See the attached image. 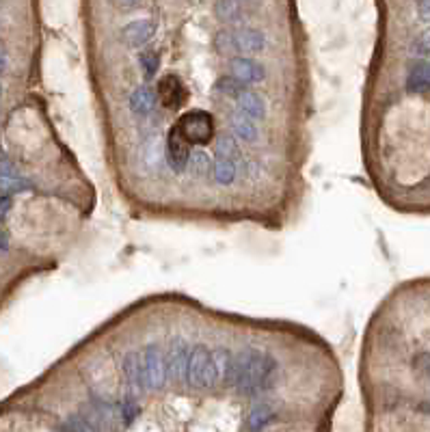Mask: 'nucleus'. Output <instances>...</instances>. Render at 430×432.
<instances>
[{
    "mask_svg": "<svg viewBox=\"0 0 430 432\" xmlns=\"http://www.w3.org/2000/svg\"><path fill=\"white\" fill-rule=\"evenodd\" d=\"M279 363L264 350L245 348L232 363V372L225 385L236 387L240 395L258 398L275 385Z\"/></svg>",
    "mask_w": 430,
    "mask_h": 432,
    "instance_id": "f257e3e1",
    "label": "nucleus"
},
{
    "mask_svg": "<svg viewBox=\"0 0 430 432\" xmlns=\"http://www.w3.org/2000/svg\"><path fill=\"white\" fill-rule=\"evenodd\" d=\"M180 132L190 145H208L214 136V117L205 110H188L178 121Z\"/></svg>",
    "mask_w": 430,
    "mask_h": 432,
    "instance_id": "f03ea898",
    "label": "nucleus"
},
{
    "mask_svg": "<svg viewBox=\"0 0 430 432\" xmlns=\"http://www.w3.org/2000/svg\"><path fill=\"white\" fill-rule=\"evenodd\" d=\"M156 95H158V102H161L165 108L169 110H178L186 104L188 100V91L184 87L182 80L175 76V74H167L158 80V87H156Z\"/></svg>",
    "mask_w": 430,
    "mask_h": 432,
    "instance_id": "7ed1b4c3",
    "label": "nucleus"
},
{
    "mask_svg": "<svg viewBox=\"0 0 430 432\" xmlns=\"http://www.w3.org/2000/svg\"><path fill=\"white\" fill-rule=\"evenodd\" d=\"M165 154H167V163L173 171L182 173L188 167L190 160V143L184 138V134L180 132L178 123H175L169 134H167V145H165Z\"/></svg>",
    "mask_w": 430,
    "mask_h": 432,
    "instance_id": "20e7f679",
    "label": "nucleus"
},
{
    "mask_svg": "<svg viewBox=\"0 0 430 432\" xmlns=\"http://www.w3.org/2000/svg\"><path fill=\"white\" fill-rule=\"evenodd\" d=\"M143 361H145V376H147V387L150 389H158L165 385L167 378V359L163 357V353L158 350V346H147L145 355H143Z\"/></svg>",
    "mask_w": 430,
    "mask_h": 432,
    "instance_id": "39448f33",
    "label": "nucleus"
},
{
    "mask_svg": "<svg viewBox=\"0 0 430 432\" xmlns=\"http://www.w3.org/2000/svg\"><path fill=\"white\" fill-rule=\"evenodd\" d=\"M188 344L182 338H175L169 348V357H167V372L175 382L186 380V367H188Z\"/></svg>",
    "mask_w": 430,
    "mask_h": 432,
    "instance_id": "423d86ee",
    "label": "nucleus"
},
{
    "mask_svg": "<svg viewBox=\"0 0 430 432\" xmlns=\"http://www.w3.org/2000/svg\"><path fill=\"white\" fill-rule=\"evenodd\" d=\"M229 70H232V76H236L245 85H258L266 78V70L260 63L247 56H234L229 61Z\"/></svg>",
    "mask_w": 430,
    "mask_h": 432,
    "instance_id": "0eeeda50",
    "label": "nucleus"
},
{
    "mask_svg": "<svg viewBox=\"0 0 430 432\" xmlns=\"http://www.w3.org/2000/svg\"><path fill=\"white\" fill-rule=\"evenodd\" d=\"M212 353L205 346H195L193 353L188 355V367H186V380L193 387H203V376H205V367H208Z\"/></svg>",
    "mask_w": 430,
    "mask_h": 432,
    "instance_id": "6e6552de",
    "label": "nucleus"
},
{
    "mask_svg": "<svg viewBox=\"0 0 430 432\" xmlns=\"http://www.w3.org/2000/svg\"><path fill=\"white\" fill-rule=\"evenodd\" d=\"M156 35V22L154 20H134L130 24H125L121 30V37L128 45H143L147 43Z\"/></svg>",
    "mask_w": 430,
    "mask_h": 432,
    "instance_id": "1a4fd4ad",
    "label": "nucleus"
},
{
    "mask_svg": "<svg viewBox=\"0 0 430 432\" xmlns=\"http://www.w3.org/2000/svg\"><path fill=\"white\" fill-rule=\"evenodd\" d=\"M123 372H125V378H128L130 387L134 391H143L147 387V376H145V361L141 359L139 353L130 350L128 355L123 357Z\"/></svg>",
    "mask_w": 430,
    "mask_h": 432,
    "instance_id": "9d476101",
    "label": "nucleus"
},
{
    "mask_svg": "<svg viewBox=\"0 0 430 432\" xmlns=\"http://www.w3.org/2000/svg\"><path fill=\"white\" fill-rule=\"evenodd\" d=\"M236 52H260L266 45V37L256 28H245L240 33L234 35Z\"/></svg>",
    "mask_w": 430,
    "mask_h": 432,
    "instance_id": "9b49d317",
    "label": "nucleus"
},
{
    "mask_svg": "<svg viewBox=\"0 0 430 432\" xmlns=\"http://www.w3.org/2000/svg\"><path fill=\"white\" fill-rule=\"evenodd\" d=\"M156 100H158V95L154 89L150 87H139L134 89V93L130 95V108H132V113L136 115H147L154 110L156 106Z\"/></svg>",
    "mask_w": 430,
    "mask_h": 432,
    "instance_id": "f8f14e48",
    "label": "nucleus"
},
{
    "mask_svg": "<svg viewBox=\"0 0 430 432\" xmlns=\"http://www.w3.org/2000/svg\"><path fill=\"white\" fill-rule=\"evenodd\" d=\"M236 100H238V106H240V110L245 115H249L253 119H264L266 117V104L258 93L243 91Z\"/></svg>",
    "mask_w": 430,
    "mask_h": 432,
    "instance_id": "ddd939ff",
    "label": "nucleus"
},
{
    "mask_svg": "<svg viewBox=\"0 0 430 432\" xmlns=\"http://www.w3.org/2000/svg\"><path fill=\"white\" fill-rule=\"evenodd\" d=\"M232 130L240 141H247V143L258 141V127H256V123H253V117L245 115L243 110L232 115Z\"/></svg>",
    "mask_w": 430,
    "mask_h": 432,
    "instance_id": "4468645a",
    "label": "nucleus"
},
{
    "mask_svg": "<svg viewBox=\"0 0 430 432\" xmlns=\"http://www.w3.org/2000/svg\"><path fill=\"white\" fill-rule=\"evenodd\" d=\"M273 418H275L273 407L266 404V402H262V404H258L256 409H253V411L249 413L245 428H247V430H262V428H266L270 422H273Z\"/></svg>",
    "mask_w": 430,
    "mask_h": 432,
    "instance_id": "2eb2a0df",
    "label": "nucleus"
},
{
    "mask_svg": "<svg viewBox=\"0 0 430 432\" xmlns=\"http://www.w3.org/2000/svg\"><path fill=\"white\" fill-rule=\"evenodd\" d=\"M33 188L28 180H24L22 175L15 173H0V193L5 195H15V193H26V190Z\"/></svg>",
    "mask_w": 430,
    "mask_h": 432,
    "instance_id": "dca6fc26",
    "label": "nucleus"
},
{
    "mask_svg": "<svg viewBox=\"0 0 430 432\" xmlns=\"http://www.w3.org/2000/svg\"><path fill=\"white\" fill-rule=\"evenodd\" d=\"M214 180L223 186H227L236 180V160L216 156L214 160Z\"/></svg>",
    "mask_w": 430,
    "mask_h": 432,
    "instance_id": "f3484780",
    "label": "nucleus"
},
{
    "mask_svg": "<svg viewBox=\"0 0 430 432\" xmlns=\"http://www.w3.org/2000/svg\"><path fill=\"white\" fill-rule=\"evenodd\" d=\"M214 89L221 95H227V98H238V95L245 91V83H240L236 76H223V78L216 80Z\"/></svg>",
    "mask_w": 430,
    "mask_h": 432,
    "instance_id": "a211bd4d",
    "label": "nucleus"
},
{
    "mask_svg": "<svg viewBox=\"0 0 430 432\" xmlns=\"http://www.w3.org/2000/svg\"><path fill=\"white\" fill-rule=\"evenodd\" d=\"M216 156H223V158H232V160H238L240 158V150H238V143L234 136H221L216 141Z\"/></svg>",
    "mask_w": 430,
    "mask_h": 432,
    "instance_id": "6ab92c4d",
    "label": "nucleus"
},
{
    "mask_svg": "<svg viewBox=\"0 0 430 432\" xmlns=\"http://www.w3.org/2000/svg\"><path fill=\"white\" fill-rule=\"evenodd\" d=\"M100 428L98 424H93L85 415H70V418L59 426V430H95Z\"/></svg>",
    "mask_w": 430,
    "mask_h": 432,
    "instance_id": "aec40b11",
    "label": "nucleus"
},
{
    "mask_svg": "<svg viewBox=\"0 0 430 432\" xmlns=\"http://www.w3.org/2000/svg\"><path fill=\"white\" fill-rule=\"evenodd\" d=\"M143 158H145L147 165H156L158 160L163 158V145H161V138L152 136L145 145H143Z\"/></svg>",
    "mask_w": 430,
    "mask_h": 432,
    "instance_id": "412c9836",
    "label": "nucleus"
},
{
    "mask_svg": "<svg viewBox=\"0 0 430 432\" xmlns=\"http://www.w3.org/2000/svg\"><path fill=\"white\" fill-rule=\"evenodd\" d=\"M188 167L197 175V178H201V175H205V171L210 169V158L205 156L203 152H193L190 154V160H188Z\"/></svg>",
    "mask_w": 430,
    "mask_h": 432,
    "instance_id": "4be33fe9",
    "label": "nucleus"
},
{
    "mask_svg": "<svg viewBox=\"0 0 430 432\" xmlns=\"http://www.w3.org/2000/svg\"><path fill=\"white\" fill-rule=\"evenodd\" d=\"M139 61H141L143 70H145V76H150V78L158 72V65H161V59H158V54H156L154 50H145V52H141Z\"/></svg>",
    "mask_w": 430,
    "mask_h": 432,
    "instance_id": "5701e85b",
    "label": "nucleus"
},
{
    "mask_svg": "<svg viewBox=\"0 0 430 432\" xmlns=\"http://www.w3.org/2000/svg\"><path fill=\"white\" fill-rule=\"evenodd\" d=\"M119 415H121V420L125 418V422H123V426H128V424H132V420L139 415V407H136V400L132 398V395H128V398H123V402H121V411H119Z\"/></svg>",
    "mask_w": 430,
    "mask_h": 432,
    "instance_id": "b1692460",
    "label": "nucleus"
},
{
    "mask_svg": "<svg viewBox=\"0 0 430 432\" xmlns=\"http://www.w3.org/2000/svg\"><path fill=\"white\" fill-rule=\"evenodd\" d=\"M214 45H216V50H218L221 54L236 52V41H234V35H232V33H225V30H223V33H218V37H216Z\"/></svg>",
    "mask_w": 430,
    "mask_h": 432,
    "instance_id": "393cba45",
    "label": "nucleus"
},
{
    "mask_svg": "<svg viewBox=\"0 0 430 432\" xmlns=\"http://www.w3.org/2000/svg\"><path fill=\"white\" fill-rule=\"evenodd\" d=\"M218 15L223 20H236L238 18V5L234 3V0H221Z\"/></svg>",
    "mask_w": 430,
    "mask_h": 432,
    "instance_id": "a878e982",
    "label": "nucleus"
},
{
    "mask_svg": "<svg viewBox=\"0 0 430 432\" xmlns=\"http://www.w3.org/2000/svg\"><path fill=\"white\" fill-rule=\"evenodd\" d=\"M11 205H13V201H11V197H9V195H0V218L9 214Z\"/></svg>",
    "mask_w": 430,
    "mask_h": 432,
    "instance_id": "bb28decb",
    "label": "nucleus"
},
{
    "mask_svg": "<svg viewBox=\"0 0 430 432\" xmlns=\"http://www.w3.org/2000/svg\"><path fill=\"white\" fill-rule=\"evenodd\" d=\"M113 3L121 9H130V7H136L141 0H113Z\"/></svg>",
    "mask_w": 430,
    "mask_h": 432,
    "instance_id": "cd10ccee",
    "label": "nucleus"
},
{
    "mask_svg": "<svg viewBox=\"0 0 430 432\" xmlns=\"http://www.w3.org/2000/svg\"><path fill=\"white\" fill-rule=\"evenodd\" d=\"M0 251H9V236L3 227H0Z\"/></svg>",
    "mask_w": 430,
    "mask_h": 432,
    "instance_id": "c85d7f7f",
    "label": "nucleus"
},
{
    "mask_svg": "<svg viewBox=\"0 0 430 432\" xmlns=\"http://www.w3.org/2000/svg\"><path fill=\"white\" fill-rule=\"evenodd\" d=\"M418 48H420V52H430V33L422 37V41H420Z\"/></svg>",
    "mask_w": 430,
    "mask_h": 432,
    "instance_id": "c756f323",
    "label": "nucleus"
},
{
    "mask_svg": "<svg viewBox=\"0 0 430 432\" xmlns=\"http://www.w3.org/2000/svg\"><path fill=\"white\" fill-rule=\"evenodd\" d=\"M7 68V59L5 56H0V72H3Z\"/></svg>",
    "mask_w": 430,
    "mask_h": 432,
    "instance_id": "7c9ffc66",
    "label": "nucleus"
}]
</instances>
